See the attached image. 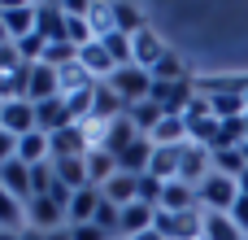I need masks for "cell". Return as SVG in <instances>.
<instances>
[{"label":"cell","instance_id":"6da1fadb","mask_svg":"<svg viewBox=\"0 0 248 240\" xmlns=\"http://www.w3.org/2000/svg\"><path fill=\"white\" fill-rule=\"evenodd\" d=\"M183 122H187V144H201V149L214 153V140H218V131H222V118H214V109H209L205 96H196V101L187 105Z\"/></svg>","mask_w":248,"mask_h":240},{"label":"cell","instance_id":"7a4b0ae2","mask_svg":"<svg viewBox=\"0 0 248 240\" xmlns=\"http://www.w3.org/2000/svg\"><path fill=\"white\" fill-rule=\"evenodd\" d=\"M105 83L126 101V109L153 96V74H148L144 66H118V70H113V79H105Z\"/></svg>","mask_w":248,"mask_h":240},{"label":"cell","instance_id":"3957f363","mask_svg":"<svg viewBox=\"0 0 248 240\" xmlns=\"http://www.w3.org/2000/svg\"><path fill=\"white\" fill-rule=\"evenodd\" d=\"M196 201H201L209 214H231V210H235V201H240V184L214 171V175L196 188Z\"/></svg>","mask_w":248,"mask_h":240},{"label":"cell","instance_id":"277c9868","mask_svg":"<svg viewBox=\"0 0 248 240\" xmlns=\"http://www.w3.org/2000/svg\"><path fill=\"white\" fill-rule=\"evenodd\" d=\"M209 175H214V153L201 149V144H183V157H179V184L201 188Z\"/></svg>","mask_w":248,"mask_h":240},{"label":"cell","instance_id":"5b68a950","mask_svg":"<svg viewBox=\"0 0 248 240\" xmlns=\"http://www.w3.org/2000/svg\"><path fill=\"white\" fill-rule=\"evenodd\" d=\"M61 223H65V206H57L52 197H31L26 201V227H35V232H61Z\"/></svg>","mask_w":248,"mask_h":240},{"label":"cell","instance_id":"8992f818","mask_svg":"<svg viewBox=\"0 0 248 240\" xmlns=\"http://www.w3.org/2000/svg\"><path fill=\"white\" fill-rule=\"evenodd\" d=\"M0 127H4L13 140H22L26 131H35V127H39V122H35V105H31L26 96L4 101V105H0Z\"/></svg>","mask_w":248,"mask_h":240},{"label":"cell","instance_id":"52a82bcc","mask_svg":"<svg viewBox=\"0 0 248 240\" xmlns=\"http://www.w3.org/2000/svg\"><path fill=\"white\" fill-rule=\"evenodd\" d=\"M35 122H39V131H44V136H57V131H65V127H78V118L70 114L65 96H52V101L35 105Z\"/></svg>","mask_w":248,"mask_h":240},{"label":"cell","instance_id":"ba28073f","mask_svg":"<svg viewBox=\"0 0 248 240\" xmlns=\"http://www.w3.org/2000/svg\"><path fill=\"white\" fill-rule=\"evenodd\" d=\"M0 13H4V26H9V39L13 44L39 31V4H13L9 0V4H0Z\"/></svg>","mask_w":248,"mask_h":240},{"label":"cell","instance_id":"9c48e42d","mask_svg":"<svg viewBox=\"0 0 248 240\" xmlns=\"http://www.w3.org/2000/svg\"><path fill=\"white\" fill-rule=\"evenodd\" d=\"M0 188L26 206V201L35 197V188H31V166H22L17 157H13V162H4V166H0Z\"/></svg>","mask_w":248,"mask_h":240},{"label":"cell","instance_id":"30bf717a","mask_svg":"<svg viewBox=\"0 0 248 240\" xmlns=\"http://www.w3.org/2000/svg\"><path fill=\"white\" fill-rule=\"evenodd\" d=\"M135 140H140V131H135V122L122 114V118H113V122L105 127V140H100V149H105V153H113V157H122V153H126Z\"/></svg>","mask_w":248,"mask_h":240},{"label":"cell","instance_id":"8fae6325","mask_svg":"<svg viewBox=\"0 0 248 240\" xmlns=\"http://www.w3.org/2000/svg\"><path fill=\"white\" fill-rule=\"evenodd\" d=\"M52 175H57V184H65L70 192H78V188H92L87 157H52Z\"/></svg>","mask_w":248,"mask_h":240},{"label":"cell","instance_id":"7c38bea8","mask_svg":"<svg viewBox=\"0 0 248 240\" xmlns=\"http://www.w3.org/2000/svg\"><path fill=\"white\" fill-rule=\"evenodd\" d=\"M78 66L96 79V74H105V79H113V70H118V61L109 57V48L100 44V39H92V44H83L78 48Z\"/></svg>","mask_w":248,"mask_h":240},{"label":"cell","instance_id":"4fadbf2b","mask_svg":"<svg viewBox=\"0 0 248 240\" xmlns=\"http://www.w3.org/2000/svg\"><path fill=\"white\" fill-rule=\"evenodd\" d=\"M17 162L22 166H39V162H52V140L35 127V131H26L22 140H17Z\"/></svg>","mask_w":248,"mask_h":240},{"label":"cell","instance_id":"5bb4252c","mask_svg":"<svg viewBox=\"0 0 248 240\" xmlns=\"http://www.w3.org/2000/svg\"><path fill=\"white\" fill-rule=\"evenodd\" d=\"M157 210H166V214H187V210H201L196 188H192V184L170 179V184H166V192H161V206H157Z\"/></svg>","mask_w":248,"mask_h":240},{"label":"cell","instance_id":"9a60e30c","mask_svg":"<svg viewBox=\"0 0 248 240\" xmlns=\"http://www.w3.org/2000/svg\"><path fill=\"white\" fill-rule=\"evenodd\" d=\"M131 52H135V66L153 70V66H157V61H161V57L170 52V48H166V44H161V39H157V35H153L148 26H144L140 35H131Z\"/></svg>","mask_w":248,"mask_h":240},{"label":"cell","instance_id":"2e32d148","mask_svg":"<svg viewBox=\"0 0 248 240\" xmlns=\"http://www.w3.org/2000/svg\"><path fill=\"white\" fill-rule=\"evenodd\" d=\"M96 206H100V188H78V192L70 197V210H65L70 227H83V223H92V219H96Z\"/></svg>","mask_w":248,"mask_h":240},{"label":"cell","instance_id":"e0dca14e","mask_svg":"<svg viewBox=\"0 0 248 240\" xmlns=\"http://www.w3.org/2000/svg\"><path fill=\"white\" fill-rule=\"evenodd\" d=\"M153 223H157V210L153 206H144V201L122 206V232H126V240L140 236V232H153Z\"/></svg>","mask_w":248,"mask_h":240},{"label":"cell","instance_id":"ac0fdd59","mask_svg":"<svg viewBox=\"0 0 248 240\" xmlns=\"http://www.w3.org/2000/svg\"><path fill=\"white\" fill-rule=\"evenodd\" d=\"M118 166H122L126 175H148V166H153V140H148V136H140V140L118 157Z\"/></svg>","mask_w":248,"mask_h":240},{"label":"cell","instance_id":"d6986e66","mask_svg":"<svg viewBox=\"0 0 248 240\" xmlns=\"http://www.w3.org/2000/svg\"><path fill=\"white\" fill-rule=\"evenodd\" d=\"M39 35L48 44H70L65 39V13H61V4H39Z\"/></svg>","mask_w":248,"mask_h":240},{"label":"cell","instance_id":"ffe728a7","mask_svg":"<svg viewBox=\"0 0 248 240\" xmlns=\"http://www.w3.org/2000/svg\"><path fill=\"white\" fill-rule=\"evenodd\" d=\"M118 171H122V166H118V157H113V153H105V149H92V153H87V175H92V188H105Z\"/></svg>","mask_w":248,"mask_h":240},{"label":"cell","instance_id":"44dd1931","mask_svg":"<svg viewBox=\"0 0 248 240\" xmlns=\"http://www.w3.org/2000/svg\"><path fill=\"white\" fill-rule=\"evenodd\" d=\"M126 118L135 122V131H140V136H153V131H157V122L166 118V109H161L157 101H140V105H131V109H126Z\"/></svg>","mask_w":248,"mask_h":240},{"label":"cell","instance_id":"7402d4cb","mask_svg":"<svg viewBox=\"0 0 248 240\" xmlns=\"http://www.w3.org/2000/svg\"><path fill=\"white\" fill-rule=\"evenodd\" d=\"M179 157H183V149H157V144H153V166H148V175L161 179V184L179 179Z\"/></svg>","mask_w":248,"mask_h":240},{"label":"cell","instance_id":"603a6c76","mask_svg":"<svg viewBox=\"0 0 248 240\" xmlns=\"http://www.w3.org/2000/svg\"><path fill=\"white\" fill-rule=\"evenodd\" d=\"M100 192H105L113 206H131V201H135V192H140V175H126V171H118V175H113V179H109Z\"/></svg>","mask_w":248,"mask_h":240},{"label":"cell","instance_id":"cb8c5ba5","mask_svg":"<svg viewBox=\"0 0 248 240\" xmlns=\"http://www.w3.org/2000/svg\"><path fill=\"white\" fill-rule=\"evenodd\" d=\"M205 240H248L231 214H205Z\"/></svg>","mask_w":248,"mask_h":240},{"label":"cell","instance_id":"d4e9b609","mask_svg":"<svg viewBox=\"0 0 248 240\" xmlns=\"http://www.w3.org/2000/svg\"><path fill=\"white\" fill-rule=\"evenodd\" d=\"M87 26H92L96 39L113 35V31H118V22H113V4H92V9H87Z\"/></svg>","mask_w":248,"mask_h":240},{"label":"cell","instance_id":"484cf974","mask_svg":"<svg viewBox=\"0 0 248 240\" xmlns=\"http://www.w3.org/2000/svg\"><path fill=\"white\" fill-rule=\"evenodd\" d=\"M148 74H153V83H183V79H187V70H183V61H179L174 52H166Z\"/></svg>","mask_w":248,"mask_h":240},{"label":"cell","instance_id":"4316f807","mask_svg":"<svg viewBox=\"0 0 248 240\" xmlns=\"http://www.w3.org/2000/svg\"><path fill=\"white\" fill-rule=\"evenodd\" d=\"M214 171L240 184V175L248 171V162H244V153H240V149H227V153H214Z\"/></svg>","mask_w":248,"mask_h":240},{"label":"cell","instance_id":"83f0119b","mask_svg":"<svg viewBox=\"0 0 248 240\" xmlns=\"http://www.w3.org/2000/svg\"><path fill=\"white\" fill-rule=\"evenodd\" d=\"M113 22H118L122 35H140V31H144V13L131 9V4H113Z\"/></svg>","mask_w":248,"mask_h":240},{"label":"cell","instance_id":"f1b7e54d","mask_svg":"<svg viewBox=\"0 0 248 240\" xmlns=\"http://www.w3.org/2000/svg\"><path fill=\"white\" fill-rule=\"evenodd\" d=\"M100 232H113V227H122V206H113L105 192H100V206H96V219H92Z\"/></svg>","mask_w":248,"mask_h":240},{"label":"cell","instance_id":"f546056e","mask_svg":"<svg viewBox=\"0 0 248 240\" xmlns=\"http://www.w3.org/2000/svg\"><path fill=\"white\" fill-rule=\"evenodd\" d=\"M22 219H26V214H22V201H17V197H9V192L0 188V232H13Z\"/></svg>","mask_w":248,"mask_h":240},{"label":"cell","instance_id":"4dcf8cb0","mask_svg":"<svg viewBox=\"0 0 248 240\" xmlns=\"http://www.w3.org/2000/svg\"><path fill=\"white\" fill-rule=\"evenodd\" d=\"M70 240H109V232H100L96 223H83V227H70Z\"/></svg>","mask_w":248,"mask_h":240},{"label":"cell","instance_id":"1f68e13d","mask_svg":"<svg viewBox=\"0 0 248 240\" xmlns=\"http://www.w3.org/2000/svg\"><path fill=\"white\" fill-rule=\"evenodd\" d=\"M13 157H17V140L0 127V166H4V162H13Z\"/></svg>","mask_w":248,"mask_h":240},{"label":"cell","instance_id":"d6a6232c","mask_svg":"<svg viewBox=\"0 0 248 240\" xmlns=\"http://www.w3.org/2000/svg\"><path fill=\"white\" fill-rule=\"evenodd\" d=\"M231 219H235V227H240V232L248 236V197H240V201H235V210H231Z\"/></svg>","mask_w":248,"mask_h":240},{"label":"cell","instance_id":"836d02e7","mask_svg":"<svg viewBox=\"0 0 248 240\" xmlns=\"http://www.w3.org/2000/svg\"><path fill=\"white\" fill-rule=\"evenodd\" d=\"M13 39H9V26H4V13H0V48H9Z\"/></svg>","mask_w":248,"mask_h":240},{"label":"cell","instance_id":"e575fe53","mask_svg":"<svg viewBox=\"0 0 248 240\" xmlns=\"http://www.w3.org/2000/svg\"><path fill=\"white\" fill-rule=\"evenodd\" d=\"M131 240H166V236H161V232L153 227V232H140V236H131Z\"/></svg>","mask_w":248,"mask_h":240},{"label":"cell","instance_id":"d590c367","mask_svg":"<svg viewBox=\"0 0 248 240\" xmlns=\"http://www.w3.org/2000/svg\"><path fill=\"white\" fill-rule=\"evenodd\" d=\"M22 240H48V236H44V232H35V227H26V232H22Z\"/></svg>","mask_w":248,"mask_h":240},{"label":"cell","instance_id":"8d00e7d4","mask_svg":"<svg viewBox=\"0 0 248 240\" xmlns=\"http://www.w3.org/2000/svg\"><path fill=\"white\" fill-rule=\"evenodd\" d=\"M48 240H70V232L61 227V232H48Z\"/></svg>","mask_w":248,"mask_h":240},{"label":"cell","instance_id":"74e56055","mask_svg":"<svg viewBox=\"0 0 248 240\" xmlns=\"http://www.w3.org/2000/svg\"><path fill=\"white\" fill-rule=\"evenodd\" d=\"M0 240H22V232H0Z\"/></svg>","mask_w":248,"mask_h":240},{"label":"cell","instance_id":"f35d334b","mask_svg":"<svg viewBox=\"0 0 248 240\" xmlns=\"http://www.w3.org/2000/svg\"><path fill=\"white\" fill-rule=\"evenodd\" d=\"M0 105H4V101H0Z\"/></svg>","mask_w":248,"mask_h":240}]
</instances>
